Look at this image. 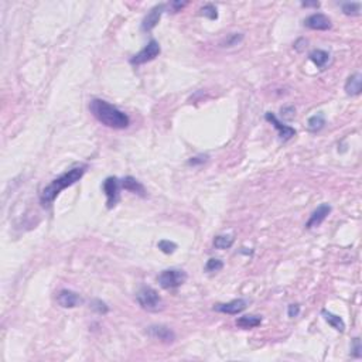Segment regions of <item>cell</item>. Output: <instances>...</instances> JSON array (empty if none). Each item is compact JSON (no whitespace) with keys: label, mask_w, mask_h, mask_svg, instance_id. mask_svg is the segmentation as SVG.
<instances>
[{"label":"cell","mask_w":362,"mask_h":362,"mask_svg":"<svg viewBox=\"0 0 362 362\" xmlns=\"http://www.w3.org/2000/svg\"><path fill=\"white\" fill-rule=\"evenodd\" d=\"M91 113L98 122L110 129H126L130 125L129 116L116 107L104 99H92L89 104Z\"/></svg>","instance_id":"obj_1"},{"label":"cell","mask_w":362,"mask_h":362,"mask_svg":"<svg viewBox=\"0 0 362 362\" xmlns=\"http://www.w3.org/2000/svg\"><path fill=\"white\" fill-rule=\"evenodd\" d=\"M86 166H79V167H74L71 170H68L64 174H61L60 177H57L55 180H53L47 187H44L43 192L40 195V201L45 205H50L54 200L58 197V194L71 187L72 184H75L76 181H79L82 179V176L85 174Z\"/></svg>","instance_id":"obj_2"},{"label":"cell","mask_w":362,"mask_h":362,"mask_svg":"<svg viewBox=\"0 0 362 362\" xmlns=\"http://www.w3.org/2000/svg\"><path fill=\"white\" fill-rule=\"evenodd\" d=\"M136 300H138L139 306L147 311H159L163 307V301H161L159 293L149 286H145L139 290Z\"/></svg>","instance_id":"obj_3"},{"label":"cell","mask_w":362,"mask_h":362,"mask_svg":"<svg viewBox=\"0 0 362 362\" xmlns=\"http://www.w3.org/2000/svg\"><path fill=\"white\" fill-rule=\"evenodd\" d=\"M187 280V273L181 269H166L157 276V282L163 289L170 290L182 286Z\"/></svg>","instance_id":"obj_4"},{"label":"cell","mask_w":362,"mask_h":362,"mask_svg":"<svg viewBox=\"0 0 362 362\" xmlns=\"http://www.w3.org/2000/svg\"><path fill=\"white\" fill-rule=\"evenodd\" d=\"M160 51H161L160 44L157 43L156 40H150V43L147 44L143 50H140L136 55H133V57L130 58V64L142 65L146 64V63H150V61H153L156 57H159Z\"/></svg>","instance_id":"obj_5"},{"label":"cell","mask_w":362,"mask_h":362,"mask_svg":"<svg viewBox=\"0 0 362 362\" xmlns=\"http://www.w3.org/2000/svg\"><path fill=\"white\" fill-rule=\"evenodd\" d=\"M104 192L107 195V204L108 208H113L119 201V191L122 190L120 187V180L117 177H108L107 180L104 181Z\"/></svg>","instance_id":"obj_6"},{"label":"cell","mask_w":362,"mask_h":362,"mask_svg":"<svg viewBox=\"0 0 362 362\" xmlns=\"http://www.w3.org/2000/svg\"><path fill=\"white\" fill-rule=\"evenodd\" d=\"M82 297L75 293L72 290H68V289H64L61 291H58L57 294V303L64 307V309H74V307H78L82 304Z\"/></svg>","instance_id":"obj_7"},{"label":"cell","mask_w":362,"mask_h":362,"mask_svg":"<svg viewBox=\"0 0 362 362\" xmlns=\"http://www.w3.org/2000/svg\"><path fill=\"white\" fill-rule=\"evenodd\" d=\"M304 26L310 29V30H319V32H326V30H330L332 23H331L330 17L323 14V13H314L309 16L306 20H304Z\"/></svg>","instance_id":"obj_8"},{"label":"cell","mask_w":362,"mask_h":362,"mask_svg":"<svg viewBox=\"0 0 362 362\" xmlns=\"http://www.w3.org/2000/svg\"><path fill=\"white\" fill-rule=\"evenodd\" d=\"M166 11V4L160 3L157 6H154L151 10L146 14V17L143 19L142 22V30L143 32H151L157 24H159L160 19H161V14Z\"/></svg>","instance_id":"obj_9"},{"label":"cell","mask_w":362,"mask_h":362,"mask_svg":"<svg viewBox=\"0 0 362 362\" xmlns=\"http://www.w3.org/2000/svg\"><path fill=\"white\" fill-rule=\"evenodd\" d=\"M248 306V301L244 298H236L232 301H228V303H219V304H215L214 310L217 313H224V314H231V316H236L239 314L241 311H244Z\"/></svg>","instance_id":"obj_10"},{"label":"cell","mask_w":362,"mask_h":362,"mask_svg":"<svg viewBox=\"0 0 362 362\" xmlns=\"http://www.w3.org/2000/svg\"><path fill=\"white\" fill-rule=\"evenodd\" d=\"M265 119H266L269 123H272L275 129H276L277 132H279V136H280V140H283V142H286L289 139H291L294 135H296V130L291 128V126H288V125H285V123H282L279 119L276 117L275 113H272V112H266V115H265Z\"/></svg>","instance_id":"obj_11"},{"label":"cell","mask_w":362,"mask_h":362,"mask_svg":"<svg viewBox=\"0 0 362 362\" xmlns=\"http://www.w3.org/2000/svg\"><path fill=\"white\" fill-rule=\"evenodd\" d=\"M331 210H332V208H331L330 204H321L320 207H317V210L310 215L309 221H307V224H306V228H307V229H311V228L320 226V225L327 219V217L331 214Z\"/></svg>","instance_id":"obj_12"},{"label":"cell","mask_w":362,"mask_h":362,"mask_svg":"<svg viewBox=\"0 0 362 362\" xmlns=\"http://www.w3.org/2000/svg\"><path fill=\"white\" fill-rule=\"evenodd\" d=\"M147 334H149L150 337H153L156 340L163 341L166 344L174 342V340H176L174 331L169 328L167 326H161V324H159V326H150L149 328H147Z\"/></svg>","instance_id":"obj_13"},{"label":"cell","mask_w":362,"mask_h":362,"mask_svg":"<svg viewBox=\"0 0 362 362\" xmlns=\"http://www.w3.org/2000/svg\"><path fill=\"white\" fill-rule=\"evenodd\" d=\"M120 187L122 190H126V191L133 192V194H138L140 197H146V190L143 187V184L138 181L135 177L132 176H128L125 179L120 180Z\"/></svg>","instance_id":"obj_14"},{"label":"cell","mask_w":362,"mask_h":362,"mask_svg":"<svg viewBox=\"0 0 362 362\" xmlns=\"http://www.w3.org/2000/svg\"><path fill=\"white\" fill-rule=\"evenodd\" d=\"M344 89H345L347 95H351V96L360 95L362 91V75L360 74V72L352 74L351 76L347 79Z\"/></svg>","instance_id":"obj_15"},{"label":"cell","mask_w":362,"mask_h":362,"mask_svg":"<svg viewBox=\"0 0 362 362\" xmlns=\"http://www.w3.org/2000/svg\"><path fill=\"white\" fill-rule=\"evenodd\" d=\"M262 324V317L260 316H255V314H246L236 320V326L239 328L244 330H249V328H255Z\"/></svg>","instance_id":"obj_16"},{"label":"cell","mask_w":362,"mask_h":362,"mask_svg":"<svg viewBox=\"0 0 362 362\" xmlns=\"http://www.w3.org/2000/svg\"><path fill=\"white\" fill-rule=\"evenodd\" d=\"M310 60H311V63L316 65L317 68L320 70H324L327 64L330 63V54L327 53V51H324V50H314V51H311L310 53Z\"/></svg>","instance_id":"obj_17"},{"label":"cell","mask_w":362,"mask_h":362,"mask_svg":"<svg viewBox=\"0 0 362 362\" xmlns=\"http://www.w3.org/2000/svg\"><path fill=\"white\" fill-rule=\"evenodd\" d=\"M321 316L324 317V320H326V321L330 324L334 330L340 331V332H344V330H345V323H344V320L341 319L340 316L332 314L331 311H328V310H326V309L321 310Z\"/></svg>","instance_id":"obj_18"},{"label":"cell","mask_w":362,"mask_h":362,"mask_svg":"<svg viewBox=\"0 0 362 362\" xmlns=\"http://www.w3.org/2000/svg\"><path fill=\"white\" fill-rule=\"evenodd\" d=\"M326 125V116L323 113H317L314 116H311L307 122V128H309L310 132H320L321 129L324 128Z\"/></svg>","instance_id":"obj_19"},{"label":"cell","mask_w":362,"mask_h":362,"mask_svg":"<svg viewBox=\"0 0 362 362\" xmlns=\"http://www.w3.org/2000/svg\"><path fill=\"white\" fill-rule=\"evenodd\" d=\"M235 238L232 235H218L214 239V246L217 249H229L234 245Z\"/></svg>","instance_id":"obj_20"},{"label":"cell","mask_w":362,"mask_h":362,"mask_svg":"<svg viewBox=\"0 0 362 362\" xmlns=\"http://www.w3.org/2000/svg\"><path fill=\"white\" fill-rule=\"evenodd\" d=\"M342 13L347 16H360L361 13V3H342L341 4Z\"/></svg>","instance_id":"obj_21"},{"label":"cell","mask_w":362,"mask_h":362,"mask_svg":"<svg viewBox=\"0 0 362 362\" xmlns=\"http://www.w3.org/2000/svg\"><path fill=\"white\" fill-rule=\"evenodd\" d=\"M244 40V34L242 33H234V34H229L226 38H224L221 41L222 47H235Z\"/></svg>","instance_id":"obj_22"},{"label":"cell","mask_w":362,"mask_h":362,"mask_svg":"<svg viewBox=\"0 0 362 362\" xmlns=\"http://www.w3.org/2000/svg\"><path fill=\"white\" fill-rule=\"evenodd\" d=\"M157 248H159L163 253H166V255H171V253H174V252H176V249H177V244L171 242V241H169V239H161L159 244H157Z\"/></svg>","instance_id":"obj_23"},{"label":"cell","mask_w":362,"mask_h":362,"mask_svg":"<svg viewBox=\"0 0 362 362\" xmlns=\"http://www.w3.org/2000/svg\"><path fill=\"white\" fill-rule=\"evenodd\" d=\"M222 267H224V262H222L221 259L211 257L210 260H207V265H205V272H208V273H211V272H219Z\"/></svg>","instance_id":"obj_24"},{"label":"cell","mask_w":362,"mask_h":362,"mask_svg":"<svg viewBox=\"0 0 362 362\" xmlns=\"http://www.w3.org/2000/svg\"><path fill=\"white\" fill-rule=\"evenodd\" d=\"M201 14L205 16V17H208L210 20H217L218 19V10H217V7L211 4V3H208V4H205L201 7Z\"/></svg>","instance_id":"obj_25"},{"label":"cell","mask_w":362,"mask_h":362,"mask_svg":"<svg viewBox=\"0 0 362 362\" xmlns=\"http://www.w3.org/2000/svg\"><path fill=\"white\" fill-rule=\"evenodd\" d=\"M351 355L354 358H361L362 357V344L360 337H355L351 345Z\"/></svg>","instance_id":"obj_26"},{"label":"cell","mask_w":362,"mask_h":362,"mask_svg":"<svg viewBox=\"0 0 362 362\" xmlns=\"http://www.w3.org/2000/svg\"><path fill=\"white\" fill-rule=\"evenodd\" d=\"M91 309L96 311L98 314H107L109 311V307L107 306V303H104L102 300H94L91 303Z\"/></svg>","instance_id":"obj_27"},{"label":"cell","mask_w":362,"mask_h":362,"mask_svg":"<svg viewBox=\"0 0 362 362\" xmlns=\"http://www.w3.org/2000/svg\"><path fill=\"white\" fill-rule=\"evenodd\" d=\"M282 115H283V117H286V119H293L294 115H296V109L293 107L282 108Z\"/></svg>","instance_id":"obj_28"},{"label":"cell","mask_w":362,"mask_h":362,"mask_svg":"<svg viewBox=\"0 0 362 362\" xmlns=\"http://www.w3.org/2000/svg\"><path fill=\"white\" fill-rule=\"evenodd\" d=\"M298 313H300V306L298 304H290L288 309V316L290 319H294L297 317Z\"/></svg>","instance_id":"obj_29"},{"label":"cell","mask_w":362,"mask_h":362,"mask_svg":"<svg viewBox=\"0 0 362 362\" xmlns=\"http://www.w3.org/2000/svg\"><path fill=\"white\" fill-rule=\"evenodd\" d=\"M187 4H188L187 1H171L170 9L173 10V13H177V11H180L182 7H185Z\"/></svg>","instance_id":"obj_30"},{"label":"cell","mask_w":362,"mask_h":362,"mask_svg":"<svg viewBox=\"0 0 362 362\" xmlns=\"http://www.w3.org/2000/svg\"><path fill=\"white\" fill-rule=\"evenodd\" d=\"M207 159H208V156H197V157H192V159L188 161V164H191V166L201 164V163H204Z\"/></svg>","instance_id":"obj_31"},{"label":"cell","mask_w":362,"mask_h":362,"mask_svg":"<svg viewBox=\"0 0 362 362\" xmlns=\"http://www.w3.org/2000/svg\"><path fill=\"white\" fill-rule=\"evenodd\" d=\"M301 6H303V7H314V9H319L320 3L319 1H314V3H310V1H303V3H301Z\"/></svg>","instance_id":"obj_32"}]
</instances>
